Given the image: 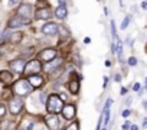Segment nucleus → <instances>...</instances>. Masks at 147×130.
Wrapping results in <instances>:
<instances>
[{
  "label": "nucleus",
  "instance_id": "nucleus-1",
  "mask_svg": "<svg viewBox=\"0 0 147 130\" xmlns=\"http://www.w3.org/2000/svg\"><path fill=\"white\" fill-rule=\"evenodd\" d=\"M30 91H32V85L29 84L28 80H19L13 84V93L18 97H26L30 94Z\"/></svg>",
  "mask_w": 147,
  "mask_h": 130
},
{
  "label": "nucleus",
  "instance_id": "nucleus-2",
  "mask_svg": "<svg viewBox=\"0 0 147 130\" xmlns=\"http://www.w3.org/2000/svg\"><path fill=\"white\" fill-rule=\"evenodd\" d=\"M63 103L61 100V97H58L56 94H52L49 98H48V104H46V110L51 113V114H56L59 111L63 110Z\"/></svg>",
  "mask_w": 147,
  "mask_h": 130
},
{
  "label": "nucleus",
  "instance_id": "nucleus-3",
  "mask_svg": "<svg viewBox=\"0 0 147 130\" xmlns=\"http://www.w3.org/2000/svg\"><path fill=\"white\" fill-rule=\"evenodd\" d=\"M42 70V65L39 59H32L26 64V68H25V74L32 77V75H38V72Z\"/></svg>",
  "mask_w": 147,
  "mask_h": 130
},
{
  "label": "nucleus",
  "instance_id": "nucleus-4",
  "mask_svg": "<svg viewBox=\"0 0 147 130\" xmlns=\"http://www.w3.org/2000/svg\"><path fill=\"white\" fill-rule=\"evenodd\" d=\"M32 10H33V9H32L30 5L23 3V5H20V7H19V10H18V15L22 16L23 19H26V20H30L32 16H33V12H32Z\"/></svg>",
  "mask_w": 147,
  "mask_h": 130
},
{
  "label": "nucleus",
  "instance_id": "nucleus-5",
  "mask_svg": "<svg viewBox=\"0 0 147 130\" xmlns=\"http://www.w3.org/2000/svg\"><path fill=\"white\" fill-rule=\"evenodd\" d=\"M22 108H23V101H22L19 97H15V98L10 100V103H9V110H10L12 114H19Z\"/></svg>",
  "mask_w": 147,
  "mask_h": 130
},
{
  "label": "nucleus",
  "instance_id": "nucleus-6",
  "mask_svg": "<svg viewBox=\"0 0 147 130\" xmlns=\"http://www.w3.org/2000/svg\"><path fill=\"white\" fill-rule=\"evenodd\" d=\"M56 55H58V53H56L55 49L48 48V49H43V51L39 53V59H40V61H45V62H52V61H55V56H56Z\"/></svg>",
  "mask_w": 147,
  "mask_h": 130
},
{
  "label": "nucleus",
  "instance_id": "nucleus-7",
  "mask_svg": "<svg viewBox=\"0 0 147 130\" xmlns=\"http://www.w3.org/2000/svg\"><path fill=\"white\" fill-rule=\"evenodd\" d=\"M45 121H46V126L51 129V130H58L59 126H61V121L58 118L56 114H49L45 117Z\"/></svg>",
  "mask_w": 147,
  "mask_h": 130
},
{
  "label": "nucleus",
  "instance_id": "nucleus-8",
  "mask_svg": "<svg viewBox=\"0 0 147 130\" xmlns=\"http://www.w3.org/2000/svg\"><path fill=\"white\" fill-rule=\"evenodd\" d=\"M10 68H12L15 72L20 74V72H25L26 64H25V61H23L22 58H18V59H13V61L10 62Z\"/></svg>",
  "mask_w": 147,
  "mask_h": 130
},
{
  "label": "nucleus",
  "instance_id": "nucleus-9",
  "mask_svg": "<svg viewBox=\"0 0 147 130\" xmlns=\"http://www.w3.org/2000/svg\"><path fill=\"white\" fill-rule=\"evenodd\" d=\"M58 30H59V26H58L56 23H53V22H49V23H46V25L42 28V32H43L45 35H48V36L56 35Z\"/></svg>",
  "mask_w": 147,
  "mask_h": 130
},
{
  "label": "nucleus",
  "instance_id": "nucleus-10",
  "mask_svg": "<svg viewBox=\"0 0 147 130\" xmlns=\"http://www.w3.org/2000/svg\"><path fill=\"white\" fill-rule=\"evenodd\" d=\"M62 114H63V118L66 120H71L75 117V106L74 104H66L62 110Z\"/></svg>",
  "mask_w": 147,
  "mask_h": 130
},
{
  "label": "nucleus",
  "instance_id": "nucleus-11",
  "mask_svg": "<svg viewBox=\"0 0 147 130\" xmlns=\"http://www.w3.org/2000/svg\"><path fill=\"white\" fill-rule=\"evenodd\" d=\"M29 20H26V19H23L22 16H19V15H16V16H13L12 19H10V22H9V28H20V26H23L25 23H28Z\"/></svg>",
  "mask_w": 147,
  "mask_h": 130
},
{
  "label": "nucleus",
  "instance_id": "nucleus-12",
  "mask_svg": "<svg viewBox=\"0 0 147 130\" xmlns=\"http://www.w3.org/2000/svg\"><path fill=\"white\" fill-rule=\"evenodd\" d=\"M55 15H56L58 19H65V18H66V15H68V9H66V6H65V2H59V6L56 7Z\"/></svg>",
  "mask_w": 147,
  "mask_h": 130
},
{
  "label": "nucleus",
  "instance_id": "nucleus-13",
  "mask_svg": "<svg viewBox=\"0 0 147 130\" xmlns=\"http://www.w3.org/2000/svg\"><path fill=\"white\" fill-rule=\"evenodd\" d=\"M28 81H29V84L32 85V88H39V87L43 84V78H42L40 75H32V77L28 78Z\"/></svg>",
  "mask_w": 147,
  "mask_h": 130
},
{
  "label": "nucleus",
  "instance_id": "nucleus-14",
  "mask_svg": "<svg viewBox=\"0 0 147 130\" xmlns=\"http://www.w3.org/2000/svg\"><path fill=\"white\" fill-rule=\"evenodd\" d=\"M51 16H52V13H51L49 9H38L36 15H35L36 19H49Z\"/></svg>",
  "mask_w": 147,
  "mask_h": 130
},
{
  "label": "nucleus",
  "instance_id": "nucleus-15",
  "mask_svg": "<svg viewBox=\"0 0 147 130\" xmlns=\"http://www.w3.org/2000/svg\"><path fill=\"white\" fill-rule=\"evenodd\" d=\"M68 88H69V91H71L72 94H77V93L80 91V80H77V78L71 80L69 84H68Z\"/></svg>",
  "mask_w": 147,
  "mask_h": 130
},
{
  "label": "nucleus",
  "instance_id": "nucleus-16",
  "mask_svg": "<svg viewBox=\"0 0 147 130\" xmlns=\"http://www.w3.org/2000/svg\"><path fill=\"white\" fill-rule=\"evenodd\" d=\"M0 80H2L5 84H9V83L13 81V75L9 71H2V72H0Z\"/></svg>",
  "mask_w": 147,
  "mask_h": 130
},
{
  "label": "nucleus",
  "instance_id": "nucleus-17",
  "mask_svg": "<svg viewBox=\"0 0 147 130\" xmlns=\"http://www.w3.org/2000/svg\"><path fill=\"white\" fill-rule=\"evenodd\" d=\"M111 104H113V100L111 98H108L107 101H105V107H104V116H105V124L108 123V120H110V107H111Z\"/></svg>",
  "mask_w": 147,
  "mask_h": 130
},
{
  "label": "nucleus",
  "instance_id": "nucleus-18",
  "mask_svg": "<svg viewBox=\"0 0 147 130\" xmlns=\"http://www.w3.org/2000/svg\"><path fill=\"white\" fill-rule=\"evenodd\" d=\"M59 64H61V59H58V61H56V59H55V61H52L49 65H46V68H45V70H46V72H52L53 70H56V68L59 67Z\"/></svg>",
  "mask_w": 147,
  "mask_h": 130
},
{
  "label": "nucleus",
  "instance_id": "nucleus-19",
  "mask_svg": "<svg viewBox=\"0 0 147 130\" xmlns=\"http://www.w3.org/2000/svg\"><path fill=\"white\" fill-rule=\"evenodd\" d=\"M22 38H23V33H22V32H15V33H12V36H10V42H12V43H19V42L22 41Z\"/></svg>",
  "mask_w": 147,
  "mask_h": 130
},
{
  "label": "nucleus",
  "instance_id": "nucleus-20",
  "mask_svg": "<svg viewBox=\"0 0 147 130\" xmlns=\"http://www.w3.org/2000/svg\"><path fill=\"white\" fill-rule=\"evenodd\" d=\"M65 130H80V123H78V121H74V123L69 124Z\"/></svg>",
  "mask_w": 147,
  "mask_h": 130
},
{
  "label": "nucleus",
  "instance_id": "nucleus-21",
  "mask_svg": "<svg viewBox=\"0 0 147 130\" xmlns=\"http://www.w3.org/2000/svg\"><path fill=\"white\" fill-rule=\"evenodd\" d=\"M128 25H130V18L127 16V18H124V20H123V23H121V29H125Z\"/></svg>",
  "mask_w": 147,
  "mask_h": 130
},
{
  "label": "nucleus",
  "instance_id": "nucleus-22",
  "mask_svg": "<svg viewBox=\"0 0 147 130\" xmlns=\"http://www.w3.org/2000/svg\"><path fill=\"white\" fill-rule=\"evenodd\" d=\"M6 116V106L2 103V106H0V117H5Z\"/></svg>",
  "mask_w": 147,
  "mask_h": 130
},
{
  "label": "nucleus",
  "instance_id": "nucleus-23",
  "mask_svg": "<svg viewBox=\"0 0 147 130\" xmlns=\"http://www.w3.org/2000/svg\"><path fill=\"white\" fill-rule=\"evenodd\" d=\"M136 64H137V59H136L134 56H131V58L128 59V65H131V67H134Z\"/></svg>",
  "mask_w": 147,
  "mask_h": 130
},
{
  "label": "nucleus",
  "instance_id": "nucleus-24",
  "mask_svg": "<svg viewBox=\"0 0 147 130\" xmlns=\"http://www.w3.org/2000/svg\"><path fill=\"white\" fill-rule=\"evenodd\" d=\"M40 103L42 104H48L46 103V94L45 93H40Z\"/></svg>",
  "mask_w": 147,
  "mask_h": 130
},
{
  "label": "nucleus",
  "instance_id": "nucleus-25",
  "mask_svg": "<svg viewBox=\"0 0 147 130\" xmlns=\"http://www.w3.org/2000/svg\"><path fill=\"white\" fill-rule=\"evenodd\" d=\"M133 90H134V91H137V93L140 94V93H141V91H140V84H137V83H136V84L133 85Z\"/></svg>",
  "mask_w": 147,
  "mask_h": 130
},
{
  "label": "nucleus",
  "instance_id": "nucleus-26",
  "mask_svg": "<svg viewBox=\"0 0 147 130\" xmlns=\"http://www.w3.org/2000/svg\"><path fill=\"white\" fill-rule=\"evenodd\" d=\"M114 81H115V83H120V81H121V75H120V74H115V75H114Z\"/></svg>",
  "mask_w": 147,
  "mask_h": 130
},
{
  "label": "nucleus",
  "instance_id": "nucleus-27",
  "mask_svg": "<svg viewBox=\"0 0 147 130\" xmlns=\"http://www.w3.org/2000/svg\"><path fill=\"white\" fill-rule=\"evenodd\" d=\"M121 116H123V117H125V118H127V117H128V116H130V110H128V108H127V110H124V111H123V114H121Z\"/></svg>",
  "mask_w": 147,
  "mask_h": 130
},
{
  "label": "nucleus",
  "instance_id": "nucleus-28",
  "mask_svg": "<svg viewBox=\"0 0 147 130\" xmlns=\"http://www.w3.org/2000/svg\"><path fill=\"white\" fill-rule=\"evenodd\" d=\"M130 126H131V124H130L128 121H125V123L123 124V130H128V129H130Z\"/></svg>",
  "mask_w": 147,
  "mask_h": 130
},
{
  "label": "nucleus",
  "instance_id": "nucleus-29",
  "mask_svg": "<svg viewBox=\"0 0 147 130\" xmlns=\"http://www.w3.org/2000/svg\"><path fill=\"white\" fill-rule=\"evenodd\" d=\"M107 84H108V78H107V77H104V81H102V87L105 88V87H107Z\"/></svg>",
  "mask_w": 147,
  "mask_h": 130
},
{
  "label": "nucleus",
  "instance_id": "nucleus-30",
  "mask_svg": "<svg viewBox=\"0 0 147 130\" xmlns=\"http://www.w3.org/2000/svg\"><path fill=\"white\" fill-rule=\"evenodd\" d=\"M125 93H127V88L123 87V88H121V95H125Z\"/></svg>",
  "mask_w": 147,
  "mask_h": 130
},
{
  "label": "nucleus",
  "instance_id": "nucleus-31",
  "mask_svg": "<svg viewBox=\"0 0 147 130\" xmlns=\"http://www.w3.org/2000/svg\"><path fill=\"white\" fill-rule=\"evenodd\" d=\"M141 7H143V9H147V2H143V3H141Z\"/></svg>",
  "mask_w": 147,
  "mask_h": 130
},
{
  "label": "nucleus",
  "instance_id": "nucleus-32",
  "mask_svg": "<svg viewBox=\"0 0 147 130\" xmlns=\"http://www.w3.org/2000/svg\"><path fill=\"white\" fill-rule=\"evenodd\" d=\"M84 42H85V43H90L91 41H90V38H85V39H84Z\"/></svg>",
  "mask_w": 147,
  "mask_h": 130
},
{
  "label": "nucleus",
  "instance_id": "nucleus-33",
  "mask_svg": "<svg viewBox=\"0 0 147 130\" xmlns=\"http://www.w3.org/2000/svg\"><path fill=\"white\" fill-rule=\"evenodd\" d=\"M143 107H144V108H147V101H143Z\"/></svg>",
  "mask_w": 147,
  "mask_h": 130
},
{
  "label": "nucleus",
  "instance_id": "nucleus-34",
  "mask_svg": "<svg viewBox=\"0 0 147 130\" xmlns=\"http://www.w3.org/2000/svg\"><path fill=\"white\" fill-rule=\"evenodd\" d=\"M131 130H138V127L137 126H131Z\"/></svg>",
  "mask_w": 147,
  "mask_h": 130
},
{
  "label": "nucleus",
  "instance_id": "nucleus-35",
  "mask_svg": "<svg viewBox=\"0 0 147 130\" xmlns=\"http://www.w3.org/2000/svg\"><path fill=\"white\" fill-rule=\"evenodd\" d=\"M146 88H147V80H146Z\"/></svg>",
  "mask_w": 147,
  "mask_h": 130
},
{
  "label": "nucleus",
  "instance_id": "nucleus-36",
  "mask_svg": "<svg viewBox=\"0 0 147 130\" xmlns=\"http://www.w3.org/2000/svg\"><path fill=\"white\" fill-rule=\"evenodd\" d=\"M104 130H105V129H104Z\"/></svg>",
  "mask_w": 147,
  "mask_h": 130
}]
</instances>
